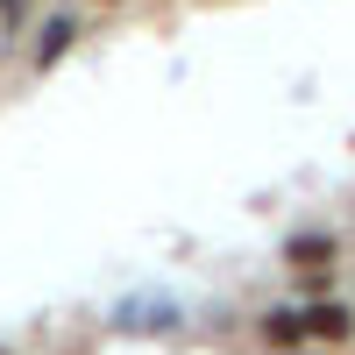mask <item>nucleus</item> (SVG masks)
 Instances as JSON below:
<instances>
[{
  "label": "nucleus",
  "instance_id": "nucleus-6",
  "mask_svg": "<svg viewBox=\"0 0 355 355\" xmlns=\"http://www.w3.org/2000/svg\"><path fill=\"white\" fill-rule=\"evenodd\" d=\"M0 355H8V348H0Z\"/></svg>",
  "mask_w": 355,
  "mask_h": 355
},
{
  "label": "nucleus",
  "instance_id": "nucleus-3",
  "mask_svg": "<svg viewBox=\"0 0 355 355\" xmlns=\"http://www.w3.org/2000/svg\"><path fill=\"white\" fill-rule=\"evenodd\" d=\"M71 36H78V21H71V15H50V21L36 28V50H28V57H36V71H50L57 57L71 50Z\"/></svg>",
  "mask_w": 355,
  "mask_h": 355
},
{
  "label": "nucleus",
  "instance_id": "nucleus-2",
  "mask_svg": "<svg viewBox=\"0 0 355 355\" xmlns=\"http://www.w3.org/2000/svg\"><path fill=\"white\" fill-rule=\"evenodd\" d=\"M348 334H355V313H348L341 299L306 306V341H348Z\"/></svg>",
  "mask_w": 355,
  "mask_h": 355
},
{
  "label": "nucleus",
  "instance_id": "nucleus-5",
  "mask_svg": "<svg viewBox=\"0 0 355 355\" xmlns=\"http://www.w3.org/2000/svg\"><path fill=\"white\" fill-rule=\"evenodd\" d=\"M114 327H178V306L157 299V306H121L114 313Z\"/></svg>",
  "mask_w": 355,
  "mask_h": 355
},
{
  "label": "nucleus",
  "instance_id": "nucleus-1",
  "mask_svg": "<svg viewBox=\"0 0 355 355\" xmlns=\"http://www.w3.org/2000/svg\"><path fill=\"white\" fill-rule=\"evenodd\" d=\"M334 234H291V242H284V263H291V270H306V277H327L334 270Z\"/></svg>",
  "mask_w": 355,
  "mask_h": 355
},
{
  "label": "nucleus",
  "instance_id": "nucleus-4",
  "mask_svg": "<svg viewBox=\"0 0 355 355\" xmlns=\"http://www.w3.org/2000/svg\"><path fill=\"white\" fill-rule=\"evenodd\" d=\"M263 341L270 348H299L306 341V313H263Z\"/></svg>",
  "mask_w": 355,
  "mask_h": 355
}]
</instances>
